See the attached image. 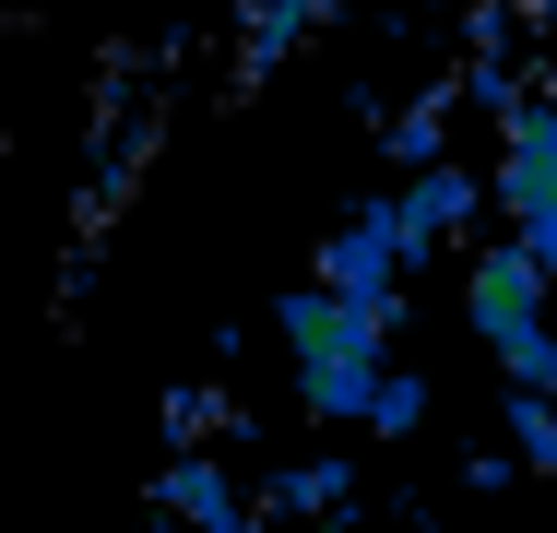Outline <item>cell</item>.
Masks as SVG:
<instances>
[{
    "instance_id": "obj_3",
    "label": "cell",
    "mask_w": 557,
    "mask_h": 533,
    "mask_svg": "<svg viewBox=\"0 0 557 533\" xmlns=\"http://www.w3.org/2000/svg\"><path fill=\"white\" fill-rule=\"evenodd\" d=\"M486 202L510 213V237L557 273V84L510 107V131H498V190H486Z\"/></svg>"
},
{
    "instance_id": "obj_2",
    "label": "cell",
    "mask_w": 557,
    "mask_h": 533,
    "mask_svg": "<svg viewBox=\"0 0 557 533\" xmlns=\"http://www.w3.org/2000/svg\"><path fill=\"white\" fill-rule=\"evenodd\" d=\"M462 320H474V344L510 368V392H557V273L522 237L462 249Z\"/></svg>"
},
{
    "instance_id": "obj_1",
    "label": "cell",
    "mask_w": 557,
    "mask_h": 533,
    "mask_svg": "<svg viewBox=\"0 0 557 533\" xmlns=\"http://www.w3.org/2000/svg\"><path fill=\"white\" fill-rule=\"evenodd\" d=\"M285 356H297V404L333 426H380L392 404V309H368V297H333V285H297L285 297Z\"/></svg>"
}]
</instances>
